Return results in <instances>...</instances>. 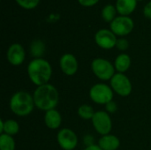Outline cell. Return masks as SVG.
<instances>
[{"instance_id": "obj_1", "label": "cell", "mask_w": 151, "mask_h": 150, "mask_svg": "<svg viewBox=\"0 0 151 150\" xmlns=\"http://www.w3.org/2000/svg\"><path fill=\"white\" fill-rule=\"evenodd\" d=\"M33 97L35 107L43 111L56 109L59 101L58 89L50 83L37 87L33 93Z\"/></svg>"}, {"instance_id": "obj_2", "label": "cell", "mask_w": 151, "mask_h": 150, "mask_svg": "<svg viewBox=\"0 0 151 150\" xmlns=\"http://www.w3.org/2000/svg\"><path fill=\"white\" fill-rule=\"evenodd\" d=\"M27 71L29 80L37 87L49 83L52 76V67L50 62L42 57L32 59Z\"/></svg>"}, {"instance_id": "obj_3", "label": "cell", "mask_w": 151, "mask_h": 150, "mask_svg": "<svg viewBox=\"0 0 151 150\" xmlns=\"http://www.w3.org/2000/svg\"><path fill=\"white\" fill-rule=\"evenodd\" d=\"M10 109L18 117H27L32 113L35 105L33 95L27 91H18L10 99Z\"/></svg>"}, {"instance_id": "obj_4", "label": "cell", "mask_w": 151, "mask_h": 150, "mask_svg": "<svg viewBox=\"0 0 151 150\" xmlns=\"http://www.w3.org/2000/svg\"><path fill=\"white\" fill-rule=\"evenodd\" d=\"M91 70L95 76L103 81L111 80L116 73L114 65L102 57L95 58L91 63Z\"/></svg>"}, {"instance_id": "obj_5", "label": "cell", "mask_w": 151, "mask_h": 150, "mask_svg": "<svg viewBox=\"0 0 151 150\" xmlns=\"http://www.w3.org/2000/svg\"><path fill=\"white\" fill-rule=\"evenodd\" d=\"M88 95L93 103L100 105H105L113 100L114 92L111 86L105 83H96L90 88Z\"/></svg>"}, {"instance_id": "obj_6", "label": "cell", "mask_w": 151, "mask_h": 150, "mask_svg": "<svg viewBox=\"0 0 151 150\" xmlns=\"http://www.w3.org/2000/svg\"><path fill=\"white\" fill-rule=\"evenodd\" d=\"M110 86L115 94L122 97L130 95L133 90L132 82L125 73L116 72L110 80Z\"/></svg>"}, {"instance_id": "obj_7", "label": "cell", "mask_w": 151, "mask_h": 150, "mask_svg": "<svg viewBox=\"0 0 151 150\" xmlns=\"http://www.w3.org/2000/svg\"><path fill=\"white\" fill-rule=\"evenodd\" d=\"M91 122L96 132L101 136L111 133L112 129V120L110 114L105 111H96Z\"/></svg>"}, {"instance_id": "obj_8", "label": "cell", "mask_w": 151, "mask_h": 150, "mask_svg": "<svg viewBox=\"0 0 151 150\" xmlns=\"http://www.w3.org/2000/svg\"><path fill=\"white\" fill-rule=\"evenodd\" d=\"M134 27V20L128 16H119L116 17L110 25L111 30L117 36H126L129 34Z\"/></svg>"}, {"instance_id": "obj_9", "label": "cell", "mask_w": 151, "mask_h": 150, "mask_svg": "<svg viewBox=\"0 0 151 150\" xmlns=\"http://www.w3.org/2000/svg\"><path fill=\"white\" fill-rule=\"evenodd\" d=\"M57 141L63 150H73L78 146V136L70 128H62L57 134Z\"/></svg>"}, {"instance_id": "obj_10", "label": "cell", "mask_w": 151, "mask_h": 150, "mask_svg": "<svg viewBox=\"0 0 151 150\" xmlns=\"http://www.w3.org/2000/svg\"><path fill=\"white\" fill-rule=\"evenodd\" d=\"M117 35L110 29H100L95 34V42L100 48L104 50H111L116 47Z\"/></svg>"}, {"instance_id": "obj_11", "label": "cell", "mask_w": 151, "mask_h": 150, "mask_svg": "<svg viewBox=\"0 0 151 150\" xmlns=\"http://www.w3.org/2000/svg\"><path fill=\"white\" fill-rule=\"evenodd\" d=\"M7 61L13 66H19L26 58V51L19 43H12L6 52Z\"/></svg>"}, {"instance_id": "obj_12", "label": "cell", "mask_w": 151, "mask_h": 150, "mask_svg": "<svg viewBox=\"0 0 151 150\" xmlns=\"http://www.w3.org/2000/svg\"><path fill=\"white\" fill-rule=\"evenodd\" d=\"M59 66L64 74L67 76H73L78 72L79 63L74 55L71 53H65L59 59Z\"/></svg>"}, {"instance_id": "obj_13", "label": "cell", "mask_w": 151, "mask_h": 150, "mask_svg": "<svg viewBox=\"0 0 151 150\" xmlns=\"http://www.w3.org/2000/svg\"><path fill=\"white\" fill-rule=\"evenodd\" d=\"M44 123H45V126L50 130L58 129L62 124V116L60 112L57 111L56 109L45 111Z\"/></svg>"}, {"instance_id": "obj_14", "label": "cell", "mask_w": 151, "mask_h": 150, "mask_svg": "<svg viewBox=\"0 0 151 150\" xmlns=\"http://www.w3.org/2000/svg\"><path fill=\"white\" fill-rule=\"evenodd\" d=\"M102 150H117L120 146V140L114 134L101 136L97 144Z\"/></svg>"}, {"instance_id": "obj_15", "label": "cell", "mask_w": 151, "mask_h": 150, "mask_svg": "<svg viewBox=\"0 0 151 150\" xmlns=\"http://www.w3.org/2000/svg\"><path fill=\"white\" fill-rule=\"evenodd\" d=\"M137 6V0H117L116 9L121 16H128Z\"/></svg>"}, {"instance_id": "obj_16", "label": "cell", "mask_w": 151, "mask_h": 150, "mask_svg": "<svg viewBox=\"0 0 151 150\" xmlns=\"http://www.w3.org/2000/svg\"><path fill=\"white\" fill-rule=\"evenodd\" d=\"M19 132V125L14 119L0 120V133H5L11 136L16 135Z\"/></svg>"}, {"instance_id": "obj_17", "label": "cell", "mask_w": 151, "mask_h": 150, "mask_svg": "<svg viewBox=\"0 0 151 150\" xmlns=\"http://www.w3.org/2000/svg\"><path fill=\"white\" fill-rule=\"evenodd\" d=\"M113 65L117 72L125 73L131 66V57L126 53H121L116 57Z\"/></svg>"}, {"instance_id": "obj_18", "label": "cell", "mask_w": 151, "mask_h": 150, "mask_svg": "<svg viewBox=\"0 0 151 150\" xmlns=\"http://www.w3.org/2000/svg\"><path fill=\"white\" fill-rule=\"evenodd\" d=\"M45 51V44L41 40H35L30 45V53L35 58H41Z\"/></svg>"}, {"instance_id": "obj_19", "label": "cell", "mask_w": 151, "mask_h": 150, "mask_svg": "<svg viewBox=\"0 0 151 150\" xmlns=\"http://www.w3.org/2000/svg\"><path fill=\"white\" fill-rule=\"evenodd\" d=\"M16 143L13 136L2 133L0 135V150H15Z\"/></svg>"}, {"instance_id": "obj_20", "label": "cell", "mask_w": 151, "mask_h": 150, "mask_svg": "<svg viewBox=\"0 0 151 150\" xmlns=\"http://www.w3.org/2000/svg\"><path fill=\"white\" fill-rule=\"evenodd\" d=\"M77 113L79 117L84 120H91L94 117L96 111H94L93 107L89 104H82L78 108Z\"/></svg>"}, {"instance_id": "obj_21", "label": "cell", "mask_w": 151, "mask_h": 150, "mask_svg": "<svg viewBox=\"0 0 151 150\" xmlns=\"http://www.w3.org/2000/svg\"><path fill=\"white\" fill-rule=\"evenodd\" d=\"M117 12L116 7H114L112 4H106L103 10H102V17L104 21L106 22H111L115 19V15Z\"/></svg>"}, {"instance_id": "obj_22", "label": "cell", "mask_w": 151, "mask_h": 150, "mask_svg": "<svg viewBox=\"0 0 151 150\" xmlns=\"http://www.w3.org/2000/svg\"><path fill=\"white\" fill-rule=\"evenodd\" d=\"M15 1L20 7L27 10H32L35 8L40 2V0H15Z\"/></svg>"}, {"instance_id": "obj_23", "label": "cell", "mask_w": 151, "mask_h": 150, "mask_svg": "<svg viewBox=\"0 0 151 150\" xmlns=\"http://www.w3.org/2000/svg\"><path fill=\"white\" fill-rule=\"evenodd\" d=\"M129 47V42L126 39V38H119L117 40V42H116V48L120 50V51H125L128 49Z\"/></svg>"}, {"instance_id": "obj_24", "label": "cell", "mask_w": 151, "mask_h": 150, "mask_svg": "<svg viewBox=\"0 0 151 150\" xmlns=\"http://www.w3.org/2000/svg\"><path fill=\"white\" fill-rule=\"evenodd\" d=\"M105 106V111L106 112H108L109 114H113V113H115L116 111H117V110H118V105H117V103L112 100V101H111V102H109L107 104H105L104 105Z\"/></svg>"}, {"instance_id": "obj_25", "label": "cell", "mask_w": 151, "mask_h": 150, "mask_svg": "<svg viewBox=\"0 0 151 150\" xmlns=\"http://www.w3.org/2000/svg\"><path fill=\"white\" fill-rule=\"evenodd\" d=\"M78 2L82 6L91 7V6H94L95 4H96L99 2V0H78Z\"/></svg>"}, {"instance_id": "obj_26", "label": "cell", "mask_w": 151, "mask_h": 150, "mask_svg": "<svg viewBox=\"0 0 151 150\" xmlns=\"http://www.w3.org/2000/svg\"><path fill=\"white\" fill-rule=\"evenodd\" d=\"M143 13H144V16H145L146 18L151 19V1L150 2H149V3L144 6Z\"/></svg>"}, {"instance_id": "obj_27", "label": "cell", "mask_w": 151, "mask_h": 150, "mask_svg": "<svg viewBox=\"0 0 151 150\" xmlns=\"http://www.w3.org/2000/svg\"><path fill=\"white\" fill-rule=\"evenodd\" d=\"M83 150H102V149L97 144H92V145L87 146Z\"/></svg>"}, {"instance_id": "obj_28", "label": "cell", "mask_w": 151, "mask_h": 150, "mask_svg": "<svg viewBox=\"0 0 151 150\" xmlns=\"http://www.w3.org/2000/svg\"><path fill=\"white\" fill-rule=\"evenodd\" d=\"M137 1H142V0H137Z\"/></svg>"}]
</instances>
